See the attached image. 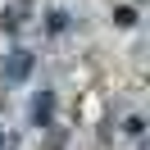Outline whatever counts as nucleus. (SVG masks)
Wrapping results in <instances>:
<instances>
[{
    "label": "nucleus",
    "mask_w": 150,
    "mask_h": 150,
    "mask_svg": "<svg viewBox=\"0 0 150 150\" xmlns=\"http://www.w3.org/2000/svg\"><path fill=\"white\" fill-rule=\"evenodd\" d=\"M28 68H32V55H28V50H14V55L5 59V77H9V82H23Z\"/></svg>",
    "instance_id": "f257e3e1"
},
{
    "label": "nucleus",
    "mask_w": 150,
    "mask_h": 150,
    "mask_svg": "<svg viewBox=\"0 0 150 150\" xmlns=\"http://www.w3.org/2000/svg\"><path fill=\"white\" fill-rule=\"evenodd\" d=\"M32 118H37V123H46V118H50V96H37V105H32Z\"/></svg>",
    "instance_id": "f03ea898"
}]
</instances>
